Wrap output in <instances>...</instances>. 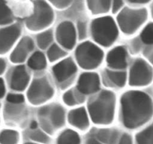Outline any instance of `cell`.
I'll return each instance as SVG.
<instances>
[{
  "label": "cell",
  "instance_id": "ba28073f",
  "mask_svg": "<svg viewBox=\"0 0 153 144\" xmlns=\"http://www.w3.org/2000/svg\"><path fill=\"white\" fill-rule=\"evenodd\" d=\"M55 91L48 76L34 79L27 90V99L33 105H40L53 97Z\"/></svg>",
  "mask_w": 153,
  "mask_h": 144
},
{
  "label": "cell",
  "instance_id": "d6a6232c",
  "mask_svg": "<svg viewBox=\"0 0 153 144\" xmlns=\"http://www.w3.org/2000/svg\"><path fill=\"white\" fill-rule=\"evenodd\" d=\"M49 3L53 5L57 9H67L71 5H72L73 2L71 0H53L50 1Z\"/></svg>",
  "mask_w": 153,
  "mask_h": 144
},
{
  "label": "cell",
  "instance_id": "ac0fdd59",
  "mask_svg": "<svg viewBox=\"0 0 153 144\" xmlns=\"http://www.w3.org/2000/svg\"><path fill=\"white\" fill-rule=\"evenodd\" d=\"M105 77L107 83L112 84L111 86L118 88H122L126 86L128 80V75L126 71L112 69H107L105 71Z\"/></svg>",
  "mask_w": 153,
  "mask_h": 144
},
{
  "label": "cell",
  "instance_id": "7c38bea8",
  "mask_svg": "<svg viewBox=\"0 0 153 144\" xmlns=\"http://www.w3.org/2000/svg\"><path fill=\"white\" fill-rule=\"evenodd\" d=\"M21 34V26L18 23L0 29V54L8 53Z\"/></svg>",
  "mask_w": 153,
  "mask_h": 144
},
{
  "label": "cell",
  "instance_id": "3957f363",
  "mask_svg": "<svg viewBox=\"0 0 153 144\" xmlns=\"http://www.w3.org/2000/svg\"><path fill=\"white\" fill-rule=\"evenodd\" d=\"M90 29L93 40L104 48L111 46L118 38V26L110 16L94 19Z\"/></svg>",
  "mask_w": 153,
  "mask_h": 144
},
{
  "label": "cell",
  "instance_id": "836d02e7",
  "mask_svg": "<svg viewBox=\"0 0 153 144\" xmlns=\"http://www.w3.org/2000/svg\"><path fill=\"white\" fill-rule=\"evenodd\" d=\"M7 101L13 104H22L24 103L25 98L21 94L10 93L7 96Z\"/></svg>",
  "mask_w": 153,
  "mask_h": 144
},
{
  "label": "cell",
  "instance_id": "8d00e7d4",
  "mask_svg": "<svg viewBox=\"0 0 153 144\" xmlns=\"http://www.w3.org/2000/svg\"><path fill=\"white\" fill-rule=\"evenodd\" d=\"M84 144H103L102 143H101L100 141H98V140L95 138V136H90L88 137L85 140Z\"/></svg>",
  "mask_w": 153,
  "mask_h": 144
},
{
  "label": "cell",
  "instance_id": "60d3db41",
  "mask_svg": "<svg viewBox=\"0 0 153 144\" xmlns=\"http://www.w3.org/2000/svg\"><path fill=\"white\" fill-rule=\"evenodd\" d=\"M6 68V62L3 59L0 58V75L4 73Z\"/></svg>",
  "mask_w": 153,
  "mask_h": 144
},
{
  "label": "cell",
  "instance_id": "5b68a950",
  "mask_svg": "<svg viewBox=\"0 0 153 144\" xmlns=\"http://www.w3.org/2000/svg\"><path fill=\"white\" fill-rule=\"evenodd\" d=\"M32 13L26 18V26L32 32L48 29L54 20V12L51 5L45 1H33Z\"/></svg>",
  "mask_w": 153,
  "mask_h": 144
},
{
  "label": "cell",
  "instance_id": "f546056e",
  "mask_svg": "<svg viewBox=\"0 0 153 144\" xmlns=\"http://www.w3.org/2000/svg\"><path fill=\"white\" fill-rule=\"evenodd\" d=\"M47 55H48V60L51 62H53L64 58L67 55V52L56 44H53L49 48Z\"/></svg>",
  "mask_w": 153,
  "mask_h": 144
},
{
  "label": "cell",
  "instance_id": "ee69618b",
  "mask_svg": "<svg viewBox=\"0 0 153 144\" xmlns=\"http://www.w3.org/2000/svg\"><path fill=\"white\" fill-rule=\"evenodd\" d=\"M151 14H152V17H153V3L152 4V5H151Z\"/></svg>",
  "mask_w": 153,
  "mask_h": 144
},
{
  "label": "cell",
  "instance_id": "6da1fadb",
  "mask_svg": "<svg viewBox=\"0 0 153 144\" xmlns=\"http://www.w3.org/2000/svg\"><path fill=\"white\" fill-rule=\"evenodd\" d=\"M121 121L128 129L143 125L153 116V101L148 94L137 90L126 92L120 99Z\"/></svg>",
  "mask_w": 153,
  "mask_h": 144
},
{
  "label": "cell",
  "instance_id": "7a4b0ae2",
  "mask_svg": "<svg viewBox=\"0 0 153 144\" xmlns=\"http://www.w3.org/2000/svg\"><path fill=\"white\" fill-rule=\"evenodd\" d=\"M117 98L114 92L103 90L88 103V112L92 122L107 125L113 122Z\"/></svg>",
  "mask_w": 153,
  "mask_h": 144
},
{
  "label": "cell",
  "instance_id": "4fadbf2b",
  "mask_svg": "<svg viewBox=\"0 0 153 144\" xmlns=\"http://www.w3.org/2000/svg\"><path fill=\"white\" fill-rule=\"evenodd\" d=\"M101 88L99 75L95 72H85L80 76L76 89L83 95H92Z\"/></svg>",
  "mask_w": 153,
  "mask_h": 144
},
{
  "label": "cell",
  "instance_id": "d590c367",
  "mask_svg": "<svg viewBox=\"0 0 153 144\" xmlns=\"http://www.w3.org/2000/svg\"><path fill=\"white\" fill-rule=\"evenodd\" d=\"M119 144H133V139L128 134H123L120 137L118 141Z\"/></svg>",
  "mask_w": 153,
  "mask_h": 144
},
{
  "label": "cell",
  "instance_id": "83f0119b",
  "mask_svg": "<svg viewBox=\"0 0 153 144\" xmlns=\"http://www.w3.org/2000/svg\"><path fill=\"white\" fill-rule=\"evenodd\" d=\"M20 140V135L17 131L5 129L0 133L1 144H17Z\"/></svg>",
  "mask_w": 153,
  "mask_h": 144
},
{
  "label": "cell",
  "instance_id": "277c9868",
  "mask_svg": "<svg viewBox=\"0 0 153 144\" xmlns=\"http://www.w3.org/2000/svg\"><path fill=\"white\" fill-rule=\"evenodd\" d=\"M38 118L42 130L52 135L65 124V111L59 104H48L39 109Z\"/></svg>",
  "mask_w": 153,
  "mask_h": 144
},
{
  "label": "cell",
  "instance_id": "f1b7e54d",
  "mask_svg": "<svg viewBox=\"0 0 153 144\" xmlns=\"http://www.w3.org/2000/svg\"><path fill=\"white\" fill-rule=\"evenodd\" d=\"M29 137L32 142L38 144H50L51 142L49 135L39 128L31 130Z\"/></svg>",
  "mask_w": 153,
  "mask_h": 144
},
{
  "label": "cell",
  "instance_id": "484cf974",
  "mask_svg": "<svg viewBox=\"0 0 153 144\" xmlns=\"http://www.w3.org/2000/svg\"><path fill=\"white\" fill-rule=\"evenodd\" d=\"M136 144H153V122L135 136Z\"/></svg>",
  "mask_w": 153,
  "mask_h": 144
},
{
  "label": "cell",
  "instance_id": "52a82bcc",
  "mask_svg": "<svg viewBox=\"0 0 153 144\" xmlns=\"http://www.w3.org/2000/svg\"><path fill=\"white\" fill-rule=\"evenodd\" d=\"M75 58L79 66L85 70H93L101 64L104 59L102 50L91 42H84L77 46Z\"/></svg>",
  "mask_w": 153,
  "mask_h": 144
},
{
  "label": "cell",
  "instance_id": "5bb4252c",
  "mask_svg": "<svg viewBox=\"0 0 153 144\" xmlns=\"http://www.w3.org/2000/svg\"><path fill=\"white\" fill-rule=\"evenodd\" d=\"M107 65L113 70H123L128 65V52L124 46L115 47L109 51L106 58Z\"/></svg>",
  "mask_w": 153,
  "mask_h": 144
},
{
  "label": "cell",
  "instance_id": "2e32d148",
  "mask_svg": "<svg viewBox=\"0 0 153 144\" xmlns=\"http://www.w3.org/2000/svg\"><path fill=\"white\" fill-rule=\"evenodd\" d=\"M35 48L33 40L29 36H25L18 42L10 56L13 63L20 64L24 62Z\"/></svg>",
  "mask_w": 153,
  "mask_h": 144
},
{
  "label": "cell",
  "instance_id": "e575fe53",
  "mask_svg": "<svg viewBox=\"0 0 153 144\" xmlns=\"http://www.w3.org/2000/svg\"><path fill=\"white\" fill-rule=\"evenodd\" d=\"M125 2H123V1H113L112 2L111 5V9L112 12L113 14H117V13H119V11H121L122 9L124 7Z\"/></svg>",
  "mask_w": 153,
  "mask_h": 144
},
{
  "label": "cell",
  "instance_id": "30bf717a",
  "mask_svg": "<svg viewBox=\"0 0 153 144\" xmlns=\"http://www.w3.org/2000/svg\"><path fill=\"white\" fill-rule=\"evenodd\" d=\"M76 71V64L70 57L59 62L52 68L54 78L62 89L67 88L73 82Z\"/></svg>",
  "mask_w": 153,
  "mask_h": 144
},
{
  "label": "cell",
  "instance_id": "8992f818",
  "mask_svg": "<svg viewBox=\"0 0 153 144\" xmlns=\"http://www.w3.org/2000/svg\"><path fill=\"white\" fill-rule=\"evenodd\" d=\"M148 12L146 8L124 7L117 15V21L120 30L128 35L134 34L146 20Z\"/></svg>",
  "mask_w": 153,
  "mask_h": 144
},
{
  "label": "cell",
  "instance_id": "8fae6325",
  "mask_svg": "<svg viewBox=\"0 0 153 144\" xmlns=\"http://www.w3.org/2000/svg\"><path fill=\"white\" fill-rule=\"evenodd\" d=\"M76 29L72 22L65 20L57 26L56 39L59 45L66 50H72L76 42Z\"/></svg>",
  "mask_w": 153,
  "mask_h": 144
},
{
  "label": "cell",
  "instance_id": "d6986e66",
  "mask_svg": "<svg viewBox=\"0 0 153 144\" xmlns=\"http://www.w3.org/2000/svg\"><path fill=\"white\" fill-rule=\"evenodd\" d=\"M95 137L103 144H116L120 137V131L115 128L98 129Z\"/></svg>",
  "mask_w": 153,
  "mask_h": 144
},
{
  "label": "cell",
  "instance_id": "cb8c5ba5",
  "mask_svg": "<svg viewBox=\"0 0 153 144\" xmlns=\"http://www.w3.org/2000/svg\"><path fill=\"white\" fill-rule=\"evenodd\" d=\"M65 104L70 107L76 105L84 101L85 96L78 92L76 89H69L66 91L62 96Z\"/></svg>",
  "mask_w": 153,
  "mask_h": 144
},
{
  "label": "cell",
  "instance_id": "ffe728a7",
  "mask_svg": "<svg viewBox=\"0 0 153 144\" xmlns=\"http://www.w3.org/2000/svg\"><path fill=\"white\" fill-rule=\"evenodd\" d=\"M88 9L94 15L107 13L111 8L112 2L108 0H89L86 2Z\"/></svg>",
  "mask_w": 153,
  "mask_h": 144
},
{
  "label": "cell",
  "instance_id": "f35d334b",
  "mask_svg": "<svg viewBox=\"0 0 153 144\" xmlns=\"http://www.w3.org/2000/svg\"><path fill=\"white\" fill-rule=\"evenodd\" d=\"M129 4L134 5H144V4H146L148 2H149V1H144V0H132V1H128Z\"/></svg>",
  "mask_w": 153,
  "mask_h": 144
},
{
  "label": "cell",
  "instance_id": "ab89813d",
  "mask_svg": "<svg viewBox=\"0 0 153 144\" xmlns=\"http://www.w3.org/2000/svg\"><path fill=\"white\" fill-rule=\"evenodd\" d=\"M131 48L132 50H133L135 53H137L138 51L140 50V45L137 39H135V40L134 41L133 43H132Z\"/></svg>",
  "mask_w": 153,
  "mask_h": 144
},
{
  "label": "cell",
  "instance_id": "f6af8a7d",
  "mask_svg": "<svg viewBox=\"0 0 153 144\" xmlns=\"http://www.w3.org/2000/svg\"><path fill=\"white\" fill-rule=\"evenodd\" d=\"M24 144H38V143H33V142H26Z\"/></svg>",
  "mask_w": 153,
  "mask_h": 144
},
{
  "label": "cell",
  "instance_id": "9c48e42d",
  "mask_svg": "<svg viewBox=\"0 0 153 144\" xmlns=\"http://www.w3.org/2000/svg\"><path fill=\"white\" fill-rule=\"evenodd\" d=\"M153 80V69L143 59L134 62L129 71L128 83L131 86H148Z\"/></svg>",
  "mask_w": 153,
  "mask_h": 144
},
{
  "label": "cell",
  "instance_id": "b9f144b4",
  "mask_svg": "<svg viewBox=\"0 0 153 144\" xmlns=\"http://www.w3.org/2000/svg\"><path fill=\"white\" fill-rule=\"evenodd\" d=\"M36 128H38V122L35 121L32 122L30 125V129L31 130H35Z\"/></svg>",
  "mask_w": 153,
  "mask_h": 144
},
{
  "label": "cell",
  "instance_id": "603a6c76",
  "mask_svg": "<svg viewBox=\"0 0 153 144\" xmlns=\"http://www.w3.org/2000/svg\"><path fill=\"white\" fill-rule=\"evenodd\" d=\"M26 109L24 106L22 104H13L8 103L6 104L4 111V116L8 120H17L22 118L23 114H25Z\"/></svg>",
  "mask_w": 153,
  "mask_h": 144
},
{
  "label": "cell",
  "instance_id": "44dd1931",
  "mask_svg": "<svg viewBox=\"0 0 153 144\" xmlns=\"http://www.w3.org/2000/svg\"><path fill=\"white\" fill-rule=\"evenodd\" d=\"M27 65L34 71L44 70L48 65L46 56L41 51H36L28 59Z\"/></svg>",
  "mask_w": 153,
  "mask_h": 144
},
{
  "label": "cell",
  "instance_id": "9a60e30c",
  "mask_svg": "<svg viewBox=\"0 0 153 144\" xmlns=\"http://www.w3.org/2000/svg\"><path fill=\"white\" fill-rule=\"evenodd\" d=\"M30 80V75L27 69L23 65H20L13 68L10 76L9 85L14 91H23L27 88Z\"/></svg>",
  "mask_w": 153,
  "mask_h": 144
},
{
  "label": "cell",
  "instance_id": "1f68e13d",
  "mask_svg": "<svg viewBox=\"0 0 153 144\" xmlns=\"http://www.w3.org/2000/svg\"><path fill=\"white\" fill-rule=\"evenodd\" d=\"M76 32L80 40H84L87 37V24L84 20H78L76 24Z\"/></svg>",
  "mask_w": 153,
  "mask_h": 144
},
{
  "label": "cell",
  "instance_id": "74e56055",
  "mask_svg": "<svg viewBox=\"0 0 153 144\" xmlns=\"http://www.w3.org/2000/svg\"><path fill=\"white\" fill-rule=\"evenodd\" d=\"M5 94V85L3 79L0 78V98H2Z\"/></svg>",
  "mask_w": 153,
  "mask_h": 144
},
{
  "label": "cell",
  "instance_id": "4dcf8cb0",
  "mask_svg": "<svg viewBox=\"0 0 153 144\" xmlns=\"http://www.w3.org/2000/svg\"><path fill=\"white\" fill-rule=\"evenodd\" d=\"M140 39L144 44L153 45V23H149L145 26L140 33Z\"/></svg>",
  "mask_w": 153,
  "mask_h": 144
},
{
  "label": "cell",
  "instance_id": "4316f807",
  "mask_svg": "<svg viewBox=\"0 0 153 144\" xmlns=\"http://www.w3.org/2000/svg\"><path fill=\"white\" fill-rule=\"evenodd\" d=\"M14 21V15L13 11L7 3L0 1V25L11 24Z\"/></svg>",
  "mask_w": 153,
  "mask_h": 144
},
{
  "label": "cell",
  "instance_id": "7402d4cb",
  "mask_svg": "<svg viewBox=\"0 0 153 144\" xmlns=\"http://www.w3.org/2000/svg\"><path fill=\"white\" fill-rule=\"evenodd\" d=\"M81 139L77 132L71 129H65L59 134L56 144H80Z\"/></svg>",
  "mask_w": 153,
  "mask_h": 144
},
{
  "label": "cell",
  "instance_id": "d4e9b609",
  "mask_svg": "<svg viewBox=\"0 0 153 144\" xmlns=\"http://www.w3.org/2000/svg\"><path fill=\"white\" fill-rule=\"evenodd\" d=\"M53 41V32L52 29H47L40 32L37 35L36 42L38 48L42 50H46L51 46Z\"/></svg>",
  "mask_w": 153,
  "mask_h": 144
},
{
  "label": "cell",
  "instance_id": "e0dca14e",
  "mask_svg": "<svg viewBox=\"0 0 153 144\" xmlns=\"http://www.w3.org/2000/svg\"><path fill=\"white\" fill-rule=\"evenodd\" d=\"M68 121L73 127L80 131H85L89 126V119L84 107L71 110L68 114Z\"/></svg>",
  "mask_w": 153,
  "mask_h": 144
},
{
  "label": "cell",
  "instance_id": "7bdbcfd3",
  "mask_svg": "<svg viewBox=\"0 0 153 144\" xmlns=\"http://www.w3.org/2000/svg\"><path fill=\"white\" fill-rule=\"evenodd\" d=\"M149 59H150V62H151L153 64V53L151 54V56H150Z\"/></svg>",
  "mask_w": 153,
  "mask_h": 144
}]
</instances>
